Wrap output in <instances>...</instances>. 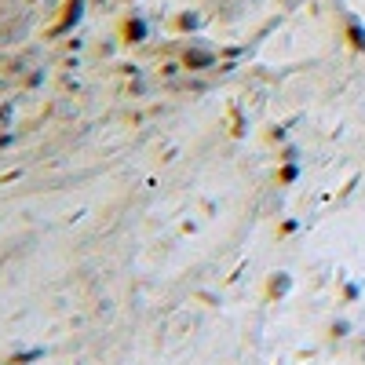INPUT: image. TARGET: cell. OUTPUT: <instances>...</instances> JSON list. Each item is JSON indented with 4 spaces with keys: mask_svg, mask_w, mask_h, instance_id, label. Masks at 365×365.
<instances>
[{
    "mask_svg": "<svg viewBox=\"0 0 365 365\" xmlns=\"http://www.w3.org/2000/svg\"><path fill=\"white\" fill-rule=\"evenodd\" d=\"M117 37H121V44L139 47V44H147V37H150V22L139 19V15H128V19L117 22Z\"/></svg>",
    "mask_w": 365,
    "mask_h": 365,
    "instance_id": "obj_2",
    "label": "cell"
},
{
    "mask_svg": "<svg viewBox=\"0 0 365 365\" xmlns=\"http://www.w3.org/2000/svg\"><path fill=\"white\" fill-rule=\"evenodd\" d=\"M198 26H201V15H198V11H179L176 22H172V29H176V33H186V29H198Z\"/></svg>",
    "mask_w": 365,
    "mask_h": 365,
    "instance_id": "obj_4",
    "label": "cell"
},
{
    "mask_svg": "<svg viewBox=\"0 0 365 365\" xmlns=\"http://www.w3.org/2000/svg\"><path fill=\"white\" fill-rule=\"evenodd\" d=\"M84 11H88V0H66V4H62V11H59V19H55V26H52V37L73 29L77 22L84 19Z\"/></svg>",
    "mask_w": 365,
    "mask_h": 365,
    "instance_id": "obj_3",
    "label": "cell"
},
{
    "mask_svg": "<svg viewBox=\"0 0 365 365\" xmlns=\"http://www.w3.org/2000/svg\"><path fill=\"white\" fill-rule=\"evenodd\" d=\"M274 179H278L281 186H285V183H296V179H299V165H292V161H289V165H278Z\"/></svg>",
    "mask_w": 365,
    "mask_h": 365,
    "instance_id": "obj_5",
    "label": "cell"
},
{
    "mask_svg": "<svg viewBox=\"0 0 365 365\" xmlns=\"http://www.w3.org/2000/svg\"><path fill=\"white\" fill-rule=\"evenodd\" d=\"M179 66L190 70V73H201V70H212L216 66V52L212 47H204V44H190L179 52Z\"/></svg>",
    "mask_w": 365,
    "mask_h": 365,
    "instance_id": "obj_1",
    "label": "cell"
}]
</instances>
